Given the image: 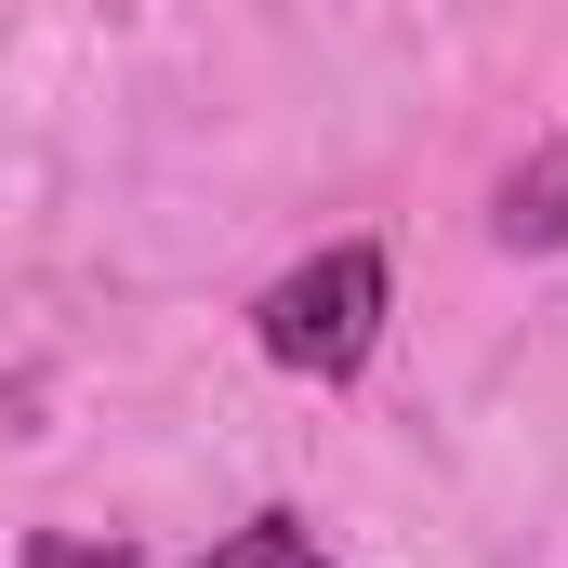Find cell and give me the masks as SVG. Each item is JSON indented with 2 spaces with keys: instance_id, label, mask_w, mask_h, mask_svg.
Listing matches in <instances>:
<instances>
[{
  "instance_id": "obj_1",
  "label": "cell",
  "mask_w": 568,
  "mask_h": 568,
  "mask_svg": "<svg viewBox=\"0 0 568 568\" xmlns=\"http://www.w3.org/2000/svg\"><path fill=\"white\" fill-rule=\"evenodd\" d=\"M252 344H265L278 371H304V384H357L371 344H384V252L344 239V252L291 265V278L252 304Z\"/></svg>"
},
{
  "instance_id": "obj_2",
  "label": "cell",
  "mask_w": 568,
  "mask_h": 568,
  "mask_svg": "<svg viewBox=\"0 0 568 568\" xmlns=\"http://www.w3.org/2000/svg\"><path fill=\"white\" fill-rule=\"evenodd\" d=\"M489 225H503V252H556L568 239V133H542V159L503 172V212Z\"/></svg>"
},
{
  "instance_id": "obj_3",
  "label": "cell",
  "mask_w": 568,
  "mask_h": 568,
  "mask_svg": "<svg viewBox=\"0 0 568 568\" xmlns=\"http://www.w3.org/2000/svg\"><path fill=\"white\" fill-rule=\"evenodd\" d=\"M199 568H331V556H317V529H304V516H252V529H225Z\"/></svg>"
}]
</instances>
